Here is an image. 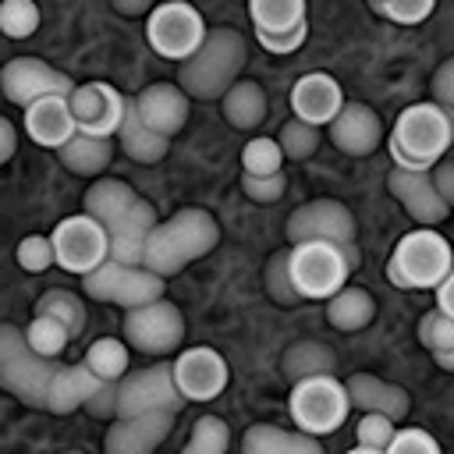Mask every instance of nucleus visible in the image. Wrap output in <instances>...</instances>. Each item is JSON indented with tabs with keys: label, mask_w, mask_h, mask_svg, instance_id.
<instances>
[{
	"label": "nucleus",
	"mask_w": 454,
	"mask_h": 454,
	"mask_svg": "<svg viewBox=\"0 0 454 454\" xmlns=\"http://www.w3.org/2000/svg\"><path fill=\"white\" fill-rule=\"evenodd\" d=\"M220 241V223L209 209L199 206H184L177 209L170 220H156V227L149 231L145 245H142V266L160 273V277H174L181 273L188 262L209 255Z\"/></svg>",
	"instance_id": "nucleus-1"
},
{
	"label": "nucleus",
	"mask_w": 454,
	"mask_h": 454,
	"mask_svg": "<svg viewBox=\"0 0 454 454\" xmlns=\"http://www.w3.org/2000/svg\"><path fill=\"white\" fill-rule=\"evenodd\" d=\"M248 57L245 39L234 28H209L192 57L177 67V85L188 99H220L241 74Z\"/></svg>",
	"instance_id": "nucleus-2"
},
{
	"label": "nucleus",
	"mask_w": 454,
	"mask_h": 454,
	"mask_svg": "<svg viewBox=\"0 0 454 454\" xmlns=\"http://www.w3.org/2000/svg\"><path fill=\"white\" fill-rule=\"evenodd\" d=\"M450 138H454L450 114L440 110L433 99H426V103H411L397 114L390 138H387V149H390L397 167L429 170L440 156H447Z\"/></svg>",
	"instance_id": "nucleus-3"
},
{
	"label": "nucleus",
	"mask_w": 454,
	"mask_h": 454,
	"mask_svg": "<svg viewBox=\"0 0 454 454\" xmlns=\"http://www.w3.org/2000/svg\"><path fill=\"white\" fill-rule=\"evenodd\" d=\"M447 273H450V245L433 227H419V231L401 234L390 259H387L390 284H397L404 291H429Z\"/></svg>",
	"instance_id": "nucleus-4"
},
{
	"label": "nucleus",
	"mask_w": 454,
	"mask_h": 454,
	"mask_svg": "<svg viewBox=\"0 0 454 454\" xmlns=\"http://www.w3.org/2000/svg\"><path fill=\"white\" fill-rule=\"evenodd\" d=\"M57 372V358H43L28 348L25 330L0 323V387L28 408L46 411V387Z\"/></svg>",
	"instance_id": "nucleus-5"
},
{
	"label": "nucleus",
	"mask_w": 454,
	"mask_h": 454,
	"mask_svg": "<svg viewBox=\"0 0 454 454\" xmlns=\"http://www.w3.org/2000/svg\"><path fill=\"white\" fill-rule=\"evenodd\" d=\"M287 411L291 422L309 433V436H326L333 429L344 426L351 404H348V390L333 372H319V376H301L291 387L287 397Z\"/></svg>",
	"instance_id": "nucleus-6"
},
{
	"label": "nucleus",
	"mask_w": 454,
	"mask_h": 454,
	"mask_svg": "<svg viewBox=\"0 0 454 454\" xmlns=\"http://www.w3.org/2000/svg\"><path fill=\"white\" fill-rule=\"evenodd\" d=\"M287 273H291V287L298 298L323 301L337 287L348 284L351 266L337 241L309 238V241H294V248H287Z\"/></svg>",
	"instance_id": "nucleus-7"
},
{
	"label": "nucleus",
	"mask_w": 454,
	"mask_h": 454,
	"mask_svg": "<svg viewBox=\"0 0 454 454\" xmlns=\"http://www.w3.org/2000/svg\"><path fill=\"white\" fill-rule=\"evenodd\" d=\"M82 287L89 298L96 301H114L121 309H135L145 305L153 298H163V277L145 270V266H131V262H117V259H103L96 270L82 273Z\"/></svg>",
	"instance_id": "nucleus-8"
},
{
	"label": "nucleus",
	"mask_w": 454,
	"mask_h": 454,
	"mask_svg": "<svg viewBox=\"0 0 454 454\" xmlns=\"http://www.w3.org/2000/svg\"><path fill=\"white\" fill-rule=\"evenodd\" d=\"M206 32L209 28H206L202 14L188 0H163V4H153V11L145 14V39H149V46L160 57L177 60V64L199 50Z\"/></svg>",
	"instance_id": "nucleus-9"
},
{
	"label": "nucleus",
	"mask_w": 454,
	"mask_h": 454,
	"mask_svg": "<svg viewBox=\"0 0 454 454\" xmlns=\"http://www.w3.org/2000/svg\"><path fill=\"white\" fill-rule=\"evenodd\" d=\"M124 340L142 355H170L184 340V316L167 298L135 305L124 312Z\"/></svg>",
	"instance_id": "nucleus-10"
},
{
	"label": "nucleus",
	"mask_w": 454,
	"mask_h": 454,
	"mask_svg": "<svg viewBox=\"0 0 454 454\" xmlns=\"http://www.w3.org/2000/svg\"><path fill=\"white\" fill-rule=\"evenodd\" d=\"M53 262L67 273H89L96 270L106 255H110V238H106V227L99 220H92L89 213H74V216H64L53 234Z\"/></svg>",
	"instance_id": "nucleus-11"
},
{
	"label": "nucleus",
	"mask_w": 454,
	"mask_h": 454,
	"mask_svg": "<svg viewBox=\"0 0 454 454\" xmlns=\"http://www.w3.org/2000/svg\"><path fill=\"white\" fill-rule=\"evenodd\" d=\"M188 401L181 397L174 376H170V365H149V369H138V372H124L117 380V408L114 415H135V411H153V408H163V411H181Z\"/></svg>",
	"instance_id": "nucleus-12"
},
{
	"label": "nucleus",
	"mask_w": 454,
	"mask_h": 454,
	"mask_svg": "<svg viewBox=\"0 0 454 454\" xmlns=\"http://www.w3.org/2000/svg\"><path fill=\"white\" fill-rule=\"evenodd\" d=\"M0 89L14 106H28L43 96H71L74 82L39 57H14L0 67Z\"/></svg>",
	"instance_id": "nucleus-13"
},
{
	"label": "nucleus",
	"mask_w": 454,
	"mask_h": 454,
	"mask_svg": "<svg viewBox=\"0 0 454 454\" xmlns=\"http://www.w3.org/2000/svg\"><path fill=\"white\" fill-rule=\"evenodd\" d=\"M170 376H174L184 401H213L227 390L231 369H227L223 355L213 351V348H184L174 358Z\"/></svg>",
	"instance_id": "nucleus-14"
},
{
	"label": "nucleus",
	"mask_w": 454,
	"mask_h": 454,
	"mask_svg": "<svg viewBox=\"0 0 454 454\" xmlns=\"http://www.w3.org/2000/svg\"><path fill=\"white\" fill-rule=\"evenodd\" d=\"M67 103H71L74 128H78V131L114 138V131L121 128L128 96H121V92H117L114 85H106V82H85V85H74V89H71Z\"/></svg>",
	"instance_id": "nucleus-15"
},
{
	"label": "nucleus",
	"mask_w": 454,
	"mask_h": 454,
	"mask_svg": "<svg viewBox=\"0 0 454 454\" xmlns=\"http://www.w3.org/2000/svg\"><path fill=\"white\" fill-rule=\"evenodd\" d=\"M174 429V411L153 408L135 415H114V426L103 436V450L110 454H153Z\"/></svg>",
	"instance_id": "nucleus-16"
},
{
	"label": "nucleus",
	"mask_w": 454,
	"mask_h": 454,
	"mask_svg": "<svg viewBox=\"0 0 454 454\" xmlns=\"http://www.w3.org/2000/svg\"><path fill=\"white\" fill-rule=\"evenodd\" d=\"M387 188L390 195L404 206V213L419 223V227H436L447 220L450 213V202H443L433 188V177L429 170H419V167H397L387 174Z\"/></svg>",
	"instance_id": "nucleus-17"
},
{
	"label": "nucleus",
	"mask_w": 454,
	"mask_h": 454,
	"mask_svg": "<svg viewBox=\"0 0 454 454\" xmlns=\"http://www.w3.org/2000/svg\"><path fill=\"white\" fill-rule=\"evenodd\" d=\"M287 238L291 241L323 238V241H337V245L355 241V216L337 199H312L287 216Z\"/></svg>",
	"instance_id": "nucleus-18"
},
{
	"label": "nucleus",
	"mask_w": 454,
	"mask_h": 454,
	"mask_svg": "<svg viewBox=\"0 0 454 454\" xmlns=\"http://www.w3.org/2000/svg\"><path fill=\"white\" fill-rule=\"evenodd\" d=\"M326 128H330V142L348 156H369L383 142L380 114L365 103H340V110Z\"/></svg>",
	"instance_id": "nucleus-19"
},
{
	"label": "nucleus",
	"mask_w": 454,
	"mask_h": 454,
	"mask_svg": "<svg viewBox=\"0 0 454 454\" xmlns=\"http://www.w3.org/2000/svg\"><path fill=\"white\" fill-rule=\"evenodd\" d=\"M340 103H344V92H340L337 78L326 74V71L301 74L294 82V89H291V110H294V117L305 121V124H316V128L330 124L333 114L340 110Z\"/></svg>",
	"instance_id": "nucleus-20"
},
{
	"label": "nucleus",
	"mask_w": 454,
	"mask_h": 454,
	"mask_svg": "<svg viewBox=\"0 0 454 454\" xmlns=\"http://www.w3.org/2000/svg\"><path fill=\"white\" fill-rule=\"evenodd\" d=\"M135 110L142 117V124H149L153 131L174 138L184 121H188V96L181 92V85L174 82H153L135 96Z\"/></svg>",
	"instance_id": "nucleus-21"
},
{
	"label": "nucleus",
	"mask_w": 454,
	"mask_h": 454,
	"mask_svg": "<svg viewBox=\"0 0 454 454\" xmlns=\"http://www.w3.org/2000/svg\"><path fill=\"white\" fill-rule=\"evenodd\" d=\"M153 227H156V209H153V202L135 199V202H131V206L106 227V238H110V259L142 266V245H145V238H149Z\"/></svg>",
	"instance_id": "nucleus-22"
},
{
	"label": "nucleus",
	"mask_w": 454,
	"mask_h": 454,
	"mask_svg": "<svg viewBox=\"0 0 454 454\" xmlns=\"http://www.w3.org/2000/svg\"><path fill=\"white\" fill-rule=\"evenodd\" d=\"M25 131L43 149H60L78 128L67 96H43L25 106Z\"/></svg>",
	"instance_id": "nucleus-23"
},
{
	"label": "nucleus",
	"mask_w": 454,
	"mask_h": 454,
	"mask_svg": "<svg viewBox=\"0 0 454 454\" xmlns=\"http://www.w3.org/2000/svg\"><path fill=\"white\" fill-rule=\"evenodd\" d=\"M344 390H348V404L351 408L380 411V415H387L394 422H401L408 415V408H411L408 390H401V387H394V383H387V380H380L372 372H351L344 380Z\"/></svg>",
	"instance_id": "nucleus-24"
},
{
	"label": "nucleus",
	"mask_w": 454,
	"mask_h": 454,
	"mask_svg": "<svg viewBox=\"0 0 454 454\" xmlns=\"http://www.w3.org/2000/svg\"><path fill=\"white\" fill-rule=\"evenodd\" d=\"M99 383L103 380H96L85 362H78V365H57V372L50 376V387H46V411L71 415L74 408H82L89 401V394Z\"/></svg>",
	"instance_id": "nucleus-25"
},
{
	"label": "nucleus",
	"mask_w": 454,
	"mask_h": 454,
	"mask_svg": "<svg viewBox=\"0 0 454 454\" xmlns=\"http://www.w3.org/2000/svg\"><path fill=\"white\" fill-rule=\"evenodd\" d=\"M114 135H117L121 149L131 160H138V163H160L167 156V149H170V138L167 135H160L149 124H142V117L135 110V99L124 103V117H121V128Z\"/></svg>",
	"instance_id": "nucleus-26"
},
{
	"label": "nucleus",
	"mask_w": 454,
	"mask_h": 454,
	"mask_svg": "<svg viewBox=\"0 0 454 454\" xmlns=\"http://www.w3.org/2000/svg\"><path fill=\"white\" fill-rule=\"evenodd\" d=\"M110 156H114V138H103V135H85V131H74L60 149H57V160L78 174V177H99L106 167H110Z\"/></svg>",
	"instance_id": "nucleus-27"
},
{
	"label": "nucleus",
	"mask_w": 454,
	"mask_h": 454,
	"mask_svg": "<svg viewBox=\"0 0 454 454\" xmlns=\"http://www.w3.org/2000/svg\"><path fill=\"white\" fill-rule=\"evenodd\" d=\"M245 454H319V436L280 426H248L241 436Z\"/></svg>",
	"instance_id": "nucleus-28"
},
{
	"label": "nucleus",
	"mask_w": 454,
	"mask_h": 454,
	"mask_svg": "<svg viewBox=\"0 0 454 454\" xmlns=\"http://www.w3.org/2000/svg\"><path fill=\"white\" fill-rule=\"evenodd\" d=\"M372 316H376V301L365 287L344 284L326 298V319H330L333 330H344V333L362 330V326L372 323Z\"/></svg>",
	"instance_id": "nucleus-29"
},
{
	"label": "nucleus",
	"mask_w": 454,
	"mask_h": 454,
	"mask_svg": "<svg viewBox=\"0 0 454 454\" xmlns=\"http://www.w3.org/2000/svg\"><path fill=\"white\" fill-rule=\"evenodd\" d=\"M135 199L138 195H135V188L128 181H121V177H96L89 184V192H85V209L82 213H89L92 220H99L103 227H110Z\"/></svg>",
	"instance_id": "nucleus-30"
},
{
	"label": "nucleus",
	"mask_w": 454,
	"mask_h": 454,
	"mask_svg": "<svg viewBox=\"0 0 454 454\" xmlns=\"http://www.w3.org/2000/svg\"><path fill=\"white\" fill-rule=\"evenodd\" d=\"M220 106H223V121H227V124L248 131V128H255V124L266 117V92H262L259 82L241 78V82H234V85L220 96Z\"/></svg>",
	"instance_id": "nucleus-31"
},
{
	"label": "nucleus",
	"mask_w": 454,
	"mask_h": 454,
	"mask_svg": "<svg viewBox=\"0 0 454 454\" xmlns=\"http://www.w3.org/2000/svg\"><path fill=\"white\" fill-rule=\"evenodd\" d=\"M280 369L287 380L301 376H319V372H337V351L323 340H294L280 355Z\"/></svg>",
	"instance_id": "nucleus-32"
},
{
	"label": "nucleus",
	"mask_w": 454,
	"mask_h": 454,
	"mask_svg": "<svg viewBox=\"0 0 454 454\" xmlns=\"http://www.w3.org/2000/svg\"><path fill=\"white\" fill-rule=\"evenodd\" d=\"M82 362L89 365V372H92L96 380L117 383V380L128 372V365H131V351H128V344L117 340V337H99V340L89 344V351H85Z\"/></svg>",
	"instance_id": "nucleus-33"
},
{
	"label": "nucleus",
	"mask_w": 454,
	"mask_h": 454,
	"mask_svg": "<svg viewBox=\"0 0 454 454\" xmlns=\"http://www.w3.org/2000/svg\"><path fill=\"white\" fill-rule=\"evenodd\" d=\"M255 32H287L305 21V0H248Z\"/></svg>",
	"instance_id": "nucleus-34"
},
{
	"label": "nucleus",
	"mask_w": 454,
	"mask_h": 454,
	"mask_svg": "<svg viewBox=\"0 0 454 454\" xmlns=\"http://www.w3.org/2000/svg\"><path fill=\"white\" fill-rule=\"evenodd\" d=\"M25 340H28V348H32L35 355H43V358H60L64 348H67V340H71V333H67V326H64L57 316L35 312V316L28 319V326H25Z\"/></svg>",
	"instance_id": "nucleus-35"
},
{
	"label": "nucleus",
	"mask_w": 454,
	"mask_h": 454,
	"mask_svg": "<svg viewBox=\"0 0 454 454\" xmlns=\"http://www.w3.org/2000/svg\"><path fill=\"white\" fill-rule=\"evenodd\" d=\"M35 312L57 316V319L67 326L71 340H74V337L85 330V301H82L74 291H64V287H53V291H46V294L35 301Z\"/></svg>",
	"instance_id": "nucleus-36"
},
{
	"label": "nucleus",
	"mask_w": 454,
	"mask_h": 454,
	"mask_svg": "<svg viewBox=\"0 0 454 454\" xmlns=\"http://www.w3.org/2000/svg\"><path fill=\"white\" fill-rule=\"evenodd\" d=\"M227 447H231V426L220 415H202L199 422H192L184 454H223Z\"/></svg>",
	"instance_id": "nucleus-37"
},
{
	"label": "nucleus",
	"mask_w": 454,
	"mask_h": 454,
	"mask_svg": "<svg viewBox=\"0 0 454 454\" xmlns=\"http://www.w3.org/2000/svg\"><path fill=\"white\" fill-rule=\"evenodd\" d=\"M394 426L397 422L387 419V415H380V411H362V419L355 426V450L351 454H383Z\"/></svg>",
	"instance_id": "nucleus-38"
},
{
	"label": "nucleus",
	"mask_w": 454,
	"mask_h": 454,
	"mask_svg": "<svg viewBox=\"0 0 454 454\" xmlns=\"http://www.w3.org/2000/svg\"><path fill=\"white\" fill-rule=\"evenodd\" d=\"M39 28L35 0H0V32L7 39H28Z\"/></svg>",
	"instance_id": "nucleus-39"
},
{
	"label": "nucleus",
	"mask_w": 454,
	"mask_h": 454,
	"mask_svg": "<svg viewBox=\"0 0 454 454\" xmlns=\"http://www.w3.org/2000/svg\"><path fill=\"white\" fill-rule=\"evenodd\" d=\"M277 145H280V153H284L287 160H309V156L316 153V145H319V128H316V124H305V121H298V117H291V121L280 124Z\"/></svg>",
	"instance_id": "nucleus-40"
},
{
	"label": "nucleus",
	"mask_w": 454,
	"mask_h": 454,
	"mask_svg": "<svg viewBox=\"0 0 454 454\" xmlns=\"http://www.w3.org/2000/svg\"><path fill=\"white\" fill-rule=\"evenodd\" d=\"M284 167V153H280V145H277V138H262V135H255L252 142H245V149H241V170L245 174H277Z\"/></svg>",
	"instance_id": "nucleus-41"
},
{
	"label": "nucleus",
	"mask_w": 454,
	"mask_h": 454,
	"mask_svg": "<svg viewBox=\"0 0 454 454\" xmlns=\"http://www.w3.org/2000/svg\"><path fill=\"white\" fill-rule=\"evenodd\" d=\"M18 266L28 270V273H43L53 266V241L50 234H28L18 241Z\"/></svg>",
	"instance_id": "nucleus-42"
},
{
	"label": "nucleus",
	"mask_w": 454,
	"mask_h": 454,
	"mask_svg": "<svg viewBox=\"0 0 454 454\" xmlns=\"http://www.w3.org/2000/svg\"><path fill=\"white\" fill-rule=\"evenodd\" d=\"M262 280H266V291H270V298H273V301H284V305L301 301V298L294 294V287H291V273H287V248H280V252H273V255H270Z\"/></svg>",
	"instance_id": "nucleus-43"
},
{
	"label": "nucleus",
	"mask_w": 454,
	"mask_h": 454,
	"mask_svg": "<svg viewBox=\"0 0 454 454\" xmlns=\"http://www.w3.org/2000/svg\"><path fill=\"white\" fill-rule=\"evenodd\" d=\"M419 340L426 351H443V348H454V319L443 316V312H426L422 323H419Z\"/></svg>",
	"instance_id": "nucleus-44"
},
{
	"label": "nucleus",
	"mask_w": 454,
	"mask_h": 454,
	"mask_svg": "<svg viewBox=\"0 0 454 454\" xmlns=\"http://www.w3.org/2000/svg\"><path fill=\"white\" fill-rule=\"evenodd\" d=\"M387 454H440V443L419 426H404V429L394 426L387 440Z\"/></svg>",
	"instance_id": "nucleus-45"
},
{
	"label": "nucleus",
	"mask_w": 454,
	"mask_h": 454,
	"mask_svg": "<svg viewBox=\"0 0 454 454\" xmlns=\"http://www.w3.org/2000/svg\"><path fill=\"white\" fill-rule=\"evenodd\" d=\"M376 11L397 25H419L436 11V0H380Z\"/></svg>",
	"instance_id": "nucleus-46"
},
{
	"label": "nucleus",
	"mask_w": 454,
	"mask_h": 454,
	"mask_svg": "<svg viewBox=\"0 0 454 454\" xmlns=\"http://www.w3.org/2000/svg\"><path fill=\"white\" fill-rule=\"evenodd\" d=\"M241 188H245V195L252 199V202H277L284 192H287V177H284V170H277V174H245L241 177Z\"/></svg>",
	"instance_id": "nucleus-47"
},
{
	"label": "nucleus",
	"mask_w": 454,
	"mask_h": 454,
	"mask_svg": "<svg viewBox=\"0 0 454 454\" xmlns=\"http://www.w3.org/2000/svg\"><path fill=\"white\" fill-rule=\"evenodd\" d=\"M305 35H309V21L287 28V32H255L259 46L270 50V53H294V50L305 43Z\"/></svg>",
	"instance_id": "nucleus-48"
},
{
	"label": "nucleus",
	"mask_w": 454,
	"mask_h": 454,
	"mask_svg": "<svg viewBox=\"0 0 454 454\" xmlns=\"http://www.w3.org/2000/svg\"><path fill=\"white\" fill-rule=\"evenodd\" d=\"M433 103L447 114H454V60H443L433 74Z\"/></svg>",
	"instance_id": "nucleus-49"
},
{
	"label": "nucleus",
	"mask_w": 454,
	"mask_h": 454,
	"mask_svg": "<svg viewBox=\"0 0 454 454\" xmlns=\"http://www.w3.org/2000/svg\"><path fill=\"white\" fill-rule=\"evenodd\" d=\"M89 415H96V419H114V408H117V383H99L92 394H89V401L82 404Z\"/></svg>",
	"instance_id": "nucleus-50"
},
{
	"label": "nucleus",
	"mask_w": 454,
	"mask_h": 454,
	"mask_svg": "<svg viewBox=\"0 0 454 454\" xmlns=\"http://www.w3.org/2000/svg\"><path fill=\"white\" fill-rule=\"evenodd\" d=\"M429 177H433V188L443 202H454V160L450 156H440L433 167H429Z\"/></svg>",
	"instance_id": "nucleus-51"
},
{
	"label": "nucleus",
	"mask_w": 454,
	"mask_h": 454,
	"mask_svg": "<svg viewBox=\"0 0 454 454\" xmlns=\"http://www.w3.org/2000/svg\"><path fill=\"white\" fill-rule=\"evenodd\" d=\"M450 284H454V273H447V277H440L429 291H436V312H443V316H450L454 319V305H450Z\"/></svg>",
	"instance_id": "nucleus-52"
},
{
	"label": "nucleus",
	"mask_w": 454,
	"mask_h": 454,
	"mask_svg": "<svg viewBox=\"0 0 454 454\" xmlns=\"http://www.w3.org/2000/svg\"><path fill=\"white\" fill-rule=\"evenodd\" d=\"M14 149H18V135H14V124L0 114V163H7L11 156H14Z\"/></svg>",
	"instance_id": "nucleus-53"
},
{
	"label": "nucleus",
	"mask_w": 454,
	"mask_h": 454,
	"mask_svg": "<svg viewBox=\"0 0 454 454\" xmlns=\"http://www.w3.org/2000/svg\"><path fill=\"white\" fill-rule=\"evenodd\" d=\"M156 0H110V7L117 14H128V18H138V14H149Z\"/></svg>",
	"instance_id": "nucleus-54"
},
{
	"label": "nucleus",
	"mask_w": 454,
	"mask_h": 454,
	"mask_svg": "<svg viewBox=\"0 0 454 454\" xmlns=\"http://www.w3.org/2000/svg\"><path fill=\"white\" fill-rule=\"evenodd\" d=\"M433 358H436V365L443 369V372H454V348H443V351H429Z\"/></svg>",
	"instance_id": "nucleus-55"
},
{
	"label": "nucleus",
	"mask_w": 454,
	"mask_h": 454,
	"mask_svg": "<svg viewBox=\"0 0 454 454\" xmlns=\"http://www.w3.org/2000/svg\"><path fill=\"white\" fill-rule=\"evenodd\" d=\"M340 252H344V259H348V266L355 270V266H358V245H355V241H340Z\"/></svg>",
	"instance_id": "nucleus-56"
},
{
	"label": "nucleus",
	"mask_w": 454,
	"mask_h": 454,
	"mask_svg": "<svg viewBox=\"0 0 454 454\" xmlns=\"http://www.w3.org/2000/svg\"><path fill=\"white\" fill-rule=\"evenodd\" d=\"M369 4H372V7H376V4H380V0H369Z\"/></svg>",
	"instance_id": "nucleus-57"
}]
</instances>
